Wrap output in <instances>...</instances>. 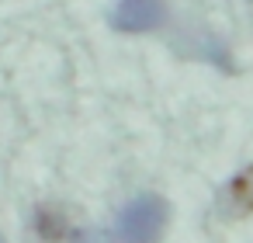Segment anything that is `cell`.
Listing matches in <instances>:
<instances>
[{"mask_svg": "<svg viewBox=\"0 0 253 243\" xmlns=\"http://www.w3.org/2000/svg\"><path fill=\"white\" fill-rule=\"evenodd\" d=\"M0 243H7V240H4V236H0Z\"/></svg>", "mask_w": 253, "mask_h": 243, "instance_id": "obj_3", "label": "cell"}, {"mask_svg": "<svg viewBox=\"0 0 253 243\" xmlns=\"http://www.w3.org/2000/svg\"><path fill=\"white\" fill-rule=\"evenodd\" d=\"M167 0H115L111 28L122 35H146L167 21Z\"/></svg>", "mask_w": 253, "mask_h": 243, "instance_id": "obj_2", "label": "cell"}, {"mask_svg": "<svg viewBox=\"0 0 253 243\" xmlns=\"http://www.w3.org/2000/svg\"><path fill=\"white\" fill-rule=\"evenodd\" d=\"M170 222V205L160 194H135L122 205L115 219V240L118 243H160Z\"/></svg>", "mask_w": 253, "mask_h": 243, "instance_id": "obj_1", "label": "cell"}]
</instances>
